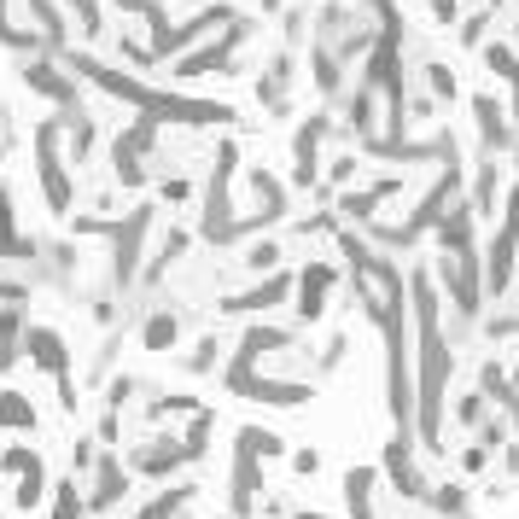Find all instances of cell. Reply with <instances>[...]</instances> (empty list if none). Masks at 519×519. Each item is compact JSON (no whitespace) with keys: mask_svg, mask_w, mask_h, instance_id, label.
Wrapping results in <instances>:
<instances>
[{"mask_svg":"<svg viewBox=\"0 0 519 519\" xmlns=\"http://www.w3.org/2000/svg\"><path fill=\"white\" fill-rule=\"evenodd\" d=\"M321 135H327V111H315L310 123L298 129V181H304V187H315V181H321V164H315V146H321Z\"/></svg>","mask_w":519,"mask_h":519,"instance_id":"obj_3","label":"cell"},{"mask_svg":"<svg viewBox=\"0 0 519 519\" xmlns=\"http://www.w3.org/2000/svg\"><path fill=\"white\" fill-rule=\"evenodd\" d=\"M175 339H181V310H146L140 315V345L146 350H170Z\"/></svg>","mask_w":519,"mask_h":519,"instance_id":"obj_2","label":"cell"},{"mask_svg":"<svg viewBox=\"0 0 519 519\" xmlns=\"http://www.w3.org/2000/svg\"><path fill=\"white\" fill-rule=\"evenodd\" d=\"M286 292H292V280H286V275H269V280H257V292L228 298V310H269V304H286Z\"/></svg>","mask_w":519,"mask_h":519,"instance_id":"obj_6","label":"cell"},{"mask_svg":"<svg viewBox=\"0 0 519 519\" xmlns=\"http://www.w3.org/2000/svg\"><path fill=\"white\" fill-rule=\"evenodd\" d=\"M53 519H82V496H76V485L59 490V502H53Z\"/></svg>","mask_w":519,"mask_h":519,"instance_id":"obj_14","label":"cell"},{"mask_svg":"<svg viewBox=\"0 0 519 519\" xmlns=\"http://www.w3.org/2000/svg\"><path fill=\"white\" fill-rule=\"evenodd\" d=\"M315 467H321V455H315V450H298V479H315Z\"/></svg>","mask_w":519,"mask_h":519,"instance_id":"obj_18","label":"cell"},{"mask_svg":"<svg viewBox=\"0 0 519 519\" xmlns=\"http://www.w3.org/2000/svg\"><path fill=\"white\" fill-rule=\"evenodd\" d=\"M70 18H76L88 35H100V0H70Z\"/></svg>","mask_w":519,"mask_h":519,"instance_id":"obj_13","label":"cell"},{"mask_svg":"<svg viewBox=\"0 0 519 519\" xmlns=\"http://www.w3.org/2000/svg\"><path fill=\"white\" fill-rule=\"evenodd\" d=\"M30 18L47 30V41H53V47L65 41V24H59V6H53V0H30Z\"/></svg>","mask_w":519,"mask_h":519,"instance_id":"obj_9","label":"cell"},{"mask_svg":"<svg viewBox=\"0 0 519 519\" xmlns=\"http://www.w3.org/2000/svg\"><path fill=\"white\" fill-rule=\"evenodd\" d=\"M473 111H479V129H485L490 152H502V146H514V129L502 123V111H496V94H473Z\"/></svg>","mask_w":519,"mask_h":519,"instance_id":"obj_5","label":"cell"},{"mask_svg":"<svg viewBox=\"0 0 519 519\" xmlns=\"http://www.w3.org/2000/svg\"><path fill=\"white\" fill-rule=\"evenodd\" d=\"M345 496H350V519H374V473L356 467L345 479Z\"/></svg>","mask_w":519,"mask_h":519,"instance_id":"obj_7","label":"cell"},{"mask_svg":"<svg viewBox=\"0 0 519 519\" xmlns=\"http://www.w3.org/2000/svg\"><path fill=\"white\" fill-rule=\"evenodd\" d=\"M0 420H6L12 432H35V409L24 397H0Z\"/></svg>","mask_w":519,"mask_h":519,"instance_id":"obj_8","label":"cell"},{"mask_svg":"<svg viewBox=\"0 0 519 519\" xmlns=\"http://www.w3.org/2000/svg\"><path fill=\"white\" fill-rule=\"evenodd\" d=\"M275 263H280V240L251 245V269H275Z\"/></svg>","mask_w":519,"mask_h":519,"instance_id":"obj_16","label":"cell"},{"mask_svg":"<svg viewBox=\"0 0 519 519\" xmlns=\"http://www.w3.org/2000/svg\"><path fill=\"white\" fill-rule=\"evenodd\" d=\"M292 76H298V59L275 53V65L263 70V82H257V100H263L269 117H292Z\"/></svg>","mask_w":519,"mask_h":519,"instance_id":"obj_1","label":"cell"},{"mask_svg":"<svg viewBox=\"0 0 519 519\" xmlns=\"http://www.w3.org/2000/svg\"><path fill=\"white\" fill-rule=\"evenodd\" d=\"M333 286H339V269H333V263H310V269H304V321L321 315V304H327Z\"/></svg>","mask_w":519,"mask_h":519,"instance_id":"obj_4","label":"cell"},{"mask_svg":"<svg viewBox=\"0 0 519 519\" xmlns=\"http://www.w3.org/2000/svg\"><path fill=\"white\" fill-rule=\"evenodd\" d=\"M18 356V310H0V368H12Z\"/></svg>","mask_w":519,"mask_h":519,"instance_id":"obj_10","label":"cell"},{"mask_svg":"<svg viewBox=\"0 0 519 519\" xmlns=\"http://www.w3.org/2000/svg\"><path fill=\"white\" fill-rule=\"evenodd\" d=\"M216 356H222V339H199V345L187 350V374H205Z\"/></svg>","mask_w":519,"mask_h":519,"instance_id":"obj_11","label":"cell"},{"mask_svg":"<svg viewBox=\"0 0 519 519\" xmlns=\"http://www.w3.org/2000/svg\"><path fill=\"white\" fill-rule=\"evenodd\" d=\"M485 30H490V6H485V12H473V18L461 24V41H467V47H479V41H485Z\"/></svg>","mask_w":519,"mask_h":519,"instance_id":"obj_15","label":"cell"},{"mask_svg":"<svg viewBox=\"0 0 519 519\" xmlns=\"http://www.w3.org/2000/svg\"><path fill=\"white\" fill-rule=\"evenodd\" d=\"M298 519H321V514H298Z\"/></svg>","mask_w":519,"mask_h":519,"instance_id":"obj_19","label":"cell"},{"mask_svg":"<svg viewBox=\"0 0 519 519\" xmlns=\"http://www.w3.org/2000/svg\"><path fill=\"white\" fill-rule=\"evenodd\" d=\"M473 205H479V210H496V164H485V170H479V187H473Z\"/></svg>","mask_w":519,"mask_h":519,"instance_id":"obj_12","label":"cell"},{"mask_svg":"<svg viewBox=\"0 0 519 519\" xmlns=\"http://www.w3.org/2000/svg\"><path fill=\"white\" fill-rule=\"evenodd\" d=\"M426 6H432V18H444V24L461 18V6H455V0H426Z\"/></svg>","mask_w":519,"mask_h":519,"instance_id":"obj_17","label":"cell"}]
</instances>
